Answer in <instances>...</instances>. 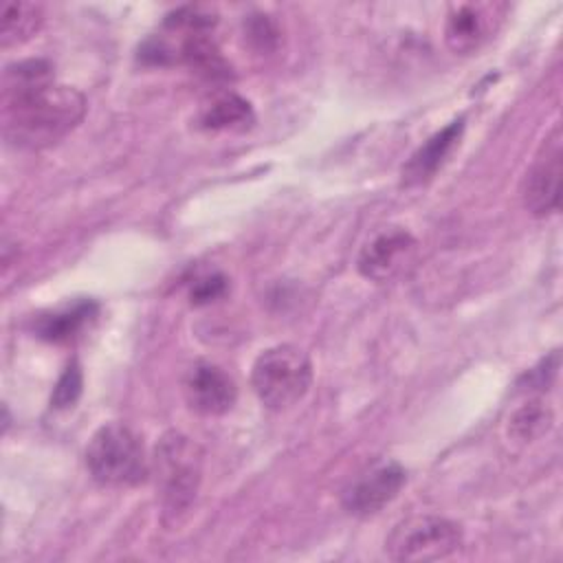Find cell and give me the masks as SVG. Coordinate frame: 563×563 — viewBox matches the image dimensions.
Listing matches in <instances>:
<instances>
[{"label": "cell", "instance_id": "ba28073f", "mask_svg": "<svg viewBox=\"0 0 563 563\" xmlns=\"http://www.w3.org/2000/svg\"><path fill=\"white\" fill-rule=\"evenodd\" d=\"M418 242L400 229L383 231L369 240L358 255V271L374 282H389L402 277L416 266Z\"/></svg>", "mask_w": 563, "mask_h": 563}, {"label": "cell", "instance_id": "277c9868", "mask_svg": "<svg viewBox=\"0 0 563 563\" xmlns=\"http://www.w3.org/2000/svg\"><path fill=\"white\" fill-rule=\"evenodd\" d=\"M154 466L165 515L178 519L196 499L202 473V453L189 438L167 433L156 446Z\"/></svg>", "mask_w": 563, "mask_h": 563}, {"label": "cell", "instance_id": "9a60e30c", "mask_svg": "<svg viewBox=\"0 0 563 563\" xmlns=\"http://www.w3.org/2000/svg\"><path fill=\"white\" fill-rule=\"evenodd\" d=\"M253 119L249 101L238 95H222L200 114V125L207 130H233L246 128Z\"/></svg>", "mask_w": 563, "mask_h": 563}, {"label": "cell", "instance_id": "e0dca14e", "mask_svg": "<svg viewBox=\"0 0 563 563\" xmlns=\"http://www.w3.org/2000/svg\"><path fill=\"white\" fill-rule=\"evenodd\" d=\"M79 394H81V369H79L77 361H73L59 376V380L53 389V396H51V405L57 409L73 407L75 400L79 398Z\"/></svg>", "mask_w": 563, "mask_h": 563}, {"label": "cell", "instance_id": "ac0fdd59", "mask_svg": "<svg viewBox=\"0 0 563 563\" xmlns=\"http://www.w3.org/2000/svg\"><path fill=\"white\" fill-rule=\"evenodd\" d=\"M224 277L220 275H209L205 279H200L194 290H191V301L194 303H209L213 301L216 297H220L224 292Z\"/></svg>", "mask_w": 563, "mask_h": 563}, {"label": "cell", "instance_id": "7a4b0ae2", "mask_svg": "<svg viewBox=\"0 0 563 563\" xmlns=\"http://www.w3.org/2000/svg\"><path fill=\"white\" fill-rule=\"evenodd\" d=\"M312 363L308 354L290 343L264 350L251 369V385L260 402L273 411L297 405L310 389Z\"/></svg>", "mask_w": 563, "mask_h": 563}, {"label": "cell", "instance_id": "3957f363", "mask_svg": "<svg viewBox=\"0 0 563 563\" xmlns=\"http://www.w3.org/2000/svg\"><path fill=\"white\" fill-rule=\"evenodd\" d=\"M86 466L103 486H134L147 475L143 444L121 422H108L95 431L86 449Z\"/></svg>", "mask_w": 563, "mask_h": 563}, {"label": "cell", "instance_id": "9c48e42d", "mask_svg": "<svg viewBox=\"0 0 563 563\" xmlns=\"http://www.w3.org/2000/svg\"><path fill=\"white\" fill-rule=\"evenodd\" d=\"M407 482L405 468L394 460H383L358 475L343 493V506L347 512L369 517L380 512L389 501L396 499Z\"/></svg>", "mask_w": 563, "mask_h": 563}, {"label": "cell", "instance_id": "30bf717a", "mask_svg": "<svg viewBox=\"0 0 563 563\" xmlns=\"http://www.w3.org/2000/svg\"><path fill=\"white\" fill-rule=\"evenodd\" d=\"M183 391L187 405L202 416H222L233 407L238 398L233 378L218 365L205 361L196 363L187 372Z\"/></svg>", "mask_w": 563, "mask_h": 563}, {"label": "cell", "instance_id": "8fae6325", "mask_svg": "<svg viewBox=\"0 0 563 563\" xmlns=\"http://www.w3.org/2000/svg\"><path fill=\"white\" fill-rule=\"evenodd\" d=\"M462 130H464V119H455L446 128L429 136L424 145H420L411 154V158L402 165V172H400L402 185L416 187L431 180L435 172L442 167V163L446 161V156L451 154V150L455 147V143L460 141Z\"/></svg>", "mask_w": 563, "mask_h": 563}, {"label": "cell", "instance_id": "52a82bcc", "mask_svg": "<svg viewBox=\"0 0 563 563\" xmlns=\"http://www.w3.org/2000/svg\"><path fill=\"white\" fill-rule=\"evenodd\" d=\"M561 163H563V134L554 125L541 143L526 180H523V205L532 216H548L559 209L561 198Z\"/></svg>", "mask_w": 563, "mask_h": 563}, {"label": "cell", "instance_id": "5bb4252c", "mask_svg": "<svg viewBox=\"0 0 563 563\" xmlns=\"http://www.w3.org/2000/svg\"><path fill=\"white\" fill-rule=\"evenodd\" d=\"M97 306L92 301H77L62 310H55L42 319H37V334L48 341H68L92 314Z\"/></svg>", "mask_w": 563, "mask_h": 563}, {"label": "cell", "instance_id": "5b68a950", "mask_svg": "<svg viewBox=\"0 0 563 563\" xmlns=\"http://www.w3.org/2000/svg\"><path fill=\"white\" fill-rule=\"evenodd\" d=\"M462 543L460 526L438 515H413L394 526L385 552L394 561L427 563L453 554Z\"/></svg>", "mask_w": 563, "mask_h": 563}, {"label": "cell", "instance_id": "4fadbf2b", "mask_svg": "<svg viewBox=\"0 0 563 563\" xmlns=\"http://www.w3.org/2000/svg\"><path fill=\"white\" fill-rule=\"evenodd\" d=\"M44 13L35 2H4L2 7V24H0V42L2 48L18 46L31 40L42 26Z\"/></svg>", "mask_w": 563, "mask_h": 563}, {"label": "cell", "instance_id": "2e32d148", "mask_svg": "<svg viewBox=\"0 0 563 563\" xmlns=\"http://www.w3.org/2000/svg\"><path fill=\"white\" fill-rule=\"evenodd\" d=\"M552 422V413L548 407H543V402L530 400L523 407H519L510 420V431L517 440H532L537 435H541L543 431L550 429Z\"/></svg>", "mask_w": 563, "mask_h": 563}, {"label": "cell", "instance_id": "6da1fadb", "mask_svg": "<svg viewBox=\"0 0 563 563\" xmlns=\"http://www.w3.org/2000/svg\"><path fill=\"white\" fill-rule=\"evenodd\" d=\"M86 114V97L55 84L51 64L26 59L2 77V134L20 150H42L64 139Z\"/></svg>", "mask_w": 563, "mask_h": 563}, {"label": "cell", "instance_id": "8992f818", "mask_svg": "<svg viewBox=\"0 0 563 563\" xmlns=\"http://www.w3.org/2000/svg\"><path fill=\"white\" fill-rule=\"evenodd\" d=\"M508 13L506 2H460L444 22V42L457 55L479 51L501 26Z\"/></svg>", "mask_w": 563, "mask_h": 563}, {"label": "cell", "instance_id": "7c38bea8", "mask_svg": "<svg viewBox=\"0 0 563 563\" xmlns=\"http://www.w3.org/2000/svg\"><path fill=\"white\" fill-rule=\"evenodd\" d=\"M185 37L180 42V59L189 64L198 75L207 79H227L229 77V64L220 55V48L211 37H207V31H183Z\"/></svg>", "mask_w": 563, "mask_h": 563}]
</instances>
